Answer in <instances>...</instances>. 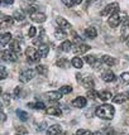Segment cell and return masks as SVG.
Instances as JSON below:
<instances>
[{
    "instance_id": "cell-1",
    "label": "cell",
    "mask_w": 129,
    "mask_h": 135,
    "mask_svg": "<svg viewBox=\"0 0 129 135\" xmlns=\"http://www.w3.org/2000/svg\"><path fill=\"white\" fill-rule=\"evenodd\" d=\"M114 114H115V109L113 105H104L99 106L96 110H95V115L100 119H104V120H112L114 118Z\"/></svg>"
},
{
    "instance_id": "cell-2",
    "label": "cell",
    "mask_w": 129,
    "mask_h": 135,
    "mask_svg": "<svg viewBox=\"0 0 129 135\" xmlns=\"http://www.w3.org/2000/svg\"><path fill=\"white\" fill-rule=\"evenodd\" d=\"M25 54H27V57H28V58H27V62H28V63H35V62H38L39 58H41V56H39L38 51H35L33 47L27 48Z\"/></svg>"
},
{
    "instance_id": "cell-3",
    "label": "cell",
    "mask_w": 129,
    "mask_h": 135,
    "mask_svg": "<svg viewBox=\"0 0 129 135\" xmlns=\"http://www.w3.org/2000/svg\"><path fill=\"white\" fill-rule=\"evenodd\" d=\"M1 59L6 62H15L18 59V53H15L13 49H4L1 51Z\"/></svg>"
},
{
    "instance_id": "cell-4",
    "label": "cell",
    "mask_w": 129,
    "mask_h": 135,
    "mask_svg": "<svg viewBox=\"0 0 129 135\" xmlns=\"http://www.w3.org/2000/svg\"><path fill=\"white\" fill-rule=\"evenodd\" d=\"M35 72L37 71L32 70V68H28V70H24L20 75H19V80H20V82H29L30 80L35 76Z\"/></svg>"
},
{
    "instance_id": "cell-5",
    "label": "cell",
    "mask_w": 129,
    "mask_h": 135,
    "mask_svg": "<svg viewBox=\"0 0 129 135\" xmlns=\"http://www.w3.org/2000/svg\"><path fill=\"white\" fill-rule=\"evenodd\" d=\"M115 12H119V4L118 3H112V4L105 6V9L101 12V15L103 17H108V15H112L113 13Z\"/></svg>"
},
{
    "instance_id": "cell-6",
    "label": "cell",
    "mask_w": 129,
    "mask_h": 135,
    "mask_svg": "<svg viewBox=\"0 0 129 135\" xmlns=\"http://www.w3.org/2000/svg\"><path fill=\"white\" fill-rule=\"evenodd\" d=\"M85 62L89 63V65H91L94 68L101 67V63H103V61L99 59L98 57H95V56H86V57H85Z\"/></svg>"
},
{
    "instance_id": "cell-7",
    "label": "cell",
    "mask_w": 129,
    "mask_h": 135,
    "mask_svg": "<svg viewBox=\"0 0 129 135\" xmlns=\"http://www.w3.org/2000/svg\"><path fill=\"white\" fill-rule=\"evenodd\" d=\"M120 22H122V18L119 15V12L113 13L112 15H110V18H109V25H110L112 28H117Z\"/></svg>"
},
{
    "instance_id": "cell-8",
    "label": "cell",
    "mask_w": 129,
    "mask_h": 135,
    "mask_svg": "<svg viewBox=\"0 0 129 135\" xmlns=\"http://www.w3.org/2000/svg\"><path fill=\"white\" fill-rule=\"evenodd\" d=\"M89 49H90V47H89L87 44H85V43H81V42H80V43L77 42V44H76V46H75L73 48H72V51L76 53V54H84V53L87 52Z\"/></svg>"
},
{
    "instance_id": "cell-9",
    "label": "cell",
    "mask_w": 129,
    "mask_h": 135,
    "mask_svg": "<svg viewBox=\"0 0 129 135\" xmlns=\"http://www.w3.org/2000/svg\"><path fill=\"white\" fill-rule=\"evenodd\" d=\"M30 18H32V20L35 22V23H44V22L47 20V15H46L44 13H38V12H35L34 14H32Z\"/></svg>"
},
{
    "instance_id": "cell-10",
    "label": "cell",
    "mask_w": 129,
    "mask_h": 135,
    "mask_svg": "<svg viewBox=\"0 0 129 135\" xmlns=\"http://www.w3.org/2000/svg\"><path fill=\"white\" fill-rule=\"evenodd\" d=\"M128 99H129L128 92H127V94H125V92H124V94H118L113 97V102H114V104H123V102H125Z\"/></svg>"
},
{
    "instance_id": "cell-11",
    "label": "cell",
    "mask_w": 129,
    "mask_h": 135,
    "mask_svg": "<svg viewBox=\"0 0 129 135\" xmlns=\"http://www.w3.org/2000/svg\"><path fill=\"white\" fill-rule=\"evenodd\" d=\"M13 23H14V18L12 17H6V15H1V22H0V24H1V28H6V27H12Z\"/></svg>"
},
{
    "instance_id": "cell-12",
    "label": "cell",
    "mask_w": 129,
    "mask_h": 135,
    "mask_svg": "<svg viewBox=\"0 0 129 135\" xmlns=\"http://www.w3.org/2000/svg\"><path fill=\"white\" fill-rule=\"evenodd\" d=\"M101 78H103V81H105V82H114V81L117 80L115 75L113 73L112 71H105V72L101 75Z\"/></svg>"
},
{
    "instance_id": "cell-13",
    "label": "cell",
    "mask_w": 129,
    "mask_h": 135,
    "mask_svg": "<svg viewBox=\"0 0 129 135\" xmlns=\"http://www.w3.org/2000/svg\"><path fill=\"white\" fill-rule=\"evenodd\" d=\"M44 96H46L49 101H56V100H59V99L62 97V94H61L59 91H51V92L44 94Z\"/></svg>"
},
{
    "instance_id": "cell-14",
    "label": "cell",
    "mask_w": 129,
    "mask_h": 135,
    "mask_svg": "<svg viewBox=\"0 0 129 135\" xmlns=\"http://www.w3.org/2000/svg\"><path fill=\"white\" fill-rule=\"evenodd\" d=\"M86 104H87L86 99H85V97H81V96H80V97H76L75 100L72 101V106H75V107H80V109L85 107Z\"/></svg>"
},
{
    "instance_id": "cell-15",
    "label": "cell",
    "mask_w": 129,
    "mask_h": 135,
    "mask_svg": "<svg viewBox=\"0 0 129 135\" xmlns=\"http://www.w3.org/2000/svg\"><path fill=\"white\" fill-rule=\"evenodd\" d=\"M56 22H57V24L59 25V28H62L63 30H67V29H70L71 28V24L62 17H58L57 19H56Z\"/></svg>"
},
{
    "instance_id": "cell-16",
    "label": "cell",
    "mask_w": 129,
    "mask_h": 135,
    "mask_svg": "<svg viewBox=\"0 0 129 135\" xmlns=\"http://www.w3.org/2000/svg\"><path fill=\"white\" fill-rule=\"evenodd\" d=\"M47 134L49 135H58V134H62V128H61V125H52L49 129L47 130Z\"/></svg>"
},
{
    "instance_id": "cell-17",
    "label": "cell",
    "mask_w": 129,
    "mask_h": 135,
    "mask_svg": "<svg viewBox=\"0 0 129 135\" xmlns=\"http://www.w3.org/2000/svg\"><path fill=\"white\" fill-rule=\"evenodd\" d=\"M85 35L89 39H95L98 37V32L95 29V27H89L87 29L85 30Z\"/></svg>"
},
{
    "instance_id": "cell-18",
    "label": "cell",
    "mask_w": 129,
    "mask_h": 135,
    "mask_svg": "<svg viewBox=\"0 0 129 135\" xmlns=\"http://www.w3.org/2000/svg\"><path fill=\"white\" fill-rule=\"evenodd\" d=\"M12 42V34L10 33H3L1 34V39H0V44L4 47L6 44H9Z\"/></svg>"
},
{
    "instance_id": "cell-19",
    "label": "cell",
    "mask_w": 129,
    "mask_h": 135,
    "mask_svg": "<svg viewBox=\"0 0 129 135\" xmlns=\"http://www.w3.org/2000/svg\"><path fill=\"white\" fill-rule=\"evenodd\" d=\"M82 85H84V87L87 88V90L94 88V80H93V77L87 76L86 78H84V80H82Z\"/></svg>"
},
{
    "instance_id": "cell-20",
    "label": "cell",
    "mask_w": 129,
    "mask_h": 135,
    "mask_svg": "<svg viewBox=\"0 0 129 135\" xmlns=\"http://www.w3.org/2000/svg\"><path fill=\"white\" fill-rule=\"evenodd\" d=\"M103 62L108 65L109 67H113V66H115L118 63V61L115 58H113L110 56H103Z\"/></svg>"
},
{
    "instance_id": "cell-21",
    "label": "cell",
    "mask_w": 129,
    "mask_h": 135,
    "mask_svg": "<svg viewBox=\"0 0 129 135\" xmlns=\"http://www.w3.org/2000/svg\"><path fill=\"white\" fill-rule=\"evenodd\" d=\"M38 53H39L41 57H47V54L49 53V47L47 44H41L38 47Z\"/></svg>"
},
{
    "instance_id": "cell-22",
    "label": "cell",
    "mask_w": 129,
    "mask_h": 135,
    "mask_svg": "<svg viewBox=\"0 0 129 135\" xmlns=\"http://www.w3.org/2000/svg\"><path fill=\"white\" fill-rule=\"evenodd\" d=\"M47 112L49 115H53V116H61L62 115V111L59 109V106H54V107H49L47 110Z\"/></svg>"
},
{
    "instance_id": "cell-23",
    "label": "cell",
    "mask_w": 129,
    "mask_h": 135,
    "mask_svg": "<svg viewBox=\"0 0 129 135\" xmlns=\"http://www.w3.org/2000/svg\"><path fill=\"white\" fill-rule=\"evenodd\" d=\"M71 63H72V66H73L75 68L80 70V68H82V66H84V61H82L80 57H75V58H72Z\"/></svg>"
},
{
    "instance_id": "cell-24",
    "label": "cell",
    "mask_w": 129,
    "mask_h": 135,
    "mask_svg": "<svg viewBox=\"0 0 129 135\" xmlns=\"http://www.w3.org/2000/svg\"><path fill=\"white\" fill-rule=\"evenodd\" d=\"M54 37H56V39H58V41H62V39H64L66 38V33L63 32V29L62 28H57V29L54 30Z\"/></svg>"
},
{
    "instance_id": "cell-25",
    "label": "cell",
    "mask_w": 129,
    "mask_h": 135,
    "mask_svg": "<svg viewBox=\"0 0 129 135\" xmlns=\"http://www.w3.org/2000/svg\"><path fill=\"white\" fill-rule=\"evenodd\" d=\"M110 97H113V95L110 91H103V92H99V99L103 101H108L110 100Z\"/></svg>"
},
{
    "instance_id": "cell-26",
    "label": "cell",
    "mask_w": 129,
    "mask_h": 135,
    "mask_svg": "<svg viewBox=\"0 0 129 135\" xmlns=\"http://www.w3.org/2000/svg\"><path fill=\"white\" fill-rule=\"evenodd\" d=\"M13 18L18 20V22H23L24 19H25V15H24V13L22 10H15L14 14H13Z\"/></svg>"
},
{
    "instance_id": "cell-27",
    "label": "cell",
    "mask_w": 129,
    "mask_h": 135,
    "mask_svg": "<svg viewBox=\"0 0 129 135\" xmlns=\"http://www.w3.org/2000/svg\"><path fill=\"white\" fill-rule=\"evenodd\" d=\"M71 49H72V43L70 41H64L62 44H61V51H63V52H70Z\"/></svg>"
},
{
    "instance_id": "cell-28",
    "label": "cell",
    "mask_w": 129,
    "mask_h": 135,
    "mask_svg": "<svg viewBox=\"0 0 129 135\" xmlns=\"http://www.w3.org/2000/svg\"><path fill=\"white\" fill-rule=\"evenodd\" d=\"M28 107L35 109V110H44V109H46V105H44L43 102H35V104H28Z\"/></svg>"
},
{
    "instance_id": "cell-29",
    "label": "cell",
    "mask_w": 129,
    "mask_h": 135,
    "mask_svg": "<svg viewBox=\"0 0 129 135\" xmlns=\"http://www.w3.org/2000/svg\"><path fill=\"white\" fill-rule=\"evenodd\" d=\"M15 112H17L18 118L20 119L22 121H27V120H28V118H29V115H28L25 111H23V110H17Z\"/></svg>"
},
{
    "instance_id": "cell-30",
    "label": "cell",
    "mask_w": 129,
    "mask_h": 135,
    "mask_svg": "<svg viewBox=\"0 0 129 135\" xmlns=\"http://www.w3.org/2000/svg\"><path fill=\"white\" fill-rule=\"evenodd\" d=\"M56 65L58 66V67H62V68H67L68 65H70V62H68L66 58H59L58 61L56 62Z\"/></svg>"
},
{
    "instance_id": "cell-31",
    "label": "cell",
    "mask_w": 129,
    "mask_h": 135,
    "mask_svg": "<svg viewBox=\"0 0 129 135\" xmlns=\"http://www.w3.org/2000/svg\"><path fill=\"white\" fill-rule=\"evenodd\" d=\"M37 73H39V75H42V76H46L47 75V72H48V70H47V67L46 66H43V65H39V66H37Z\"/></svg>"
},
{
    "instance_id": "cell-32",
    "label": "cell",
    "mask_w": 129,
    "mask_h": 135,
    "mask_svg": "<svg viewBox=\"0 0 129 135\" xmlns=\"http://www.w3.org/2000/svg\"><path fill=\"white\" fill-rule=\"evenodd\" d=\"M87 97L93 99V100H95V99H99V92L94 91V88H90V90L87 91Z\"/></svg>"
},
{
    "instance_id": "cell-33",
    "label": "cell",
    "mask_w": 129,
    "mask_h": 135,
    "mask_svg": "<svg viewBox=\"0 0 129 135\" xmlns=\"http://www.w3.org/2000/svg\"><path fill=\"white\" fill-rule=\"evenodd\" d=\"M120 81H122L123 85H128L129 83V73L128 72H124V73L120 75Z\"/></svg>"
},
{
    "instance_id": "cell-34",
    "label": "cell",
    "mask_w": 129,
    "mask_h": 135,
    "mask_svg": "<svg viewBox=\"0 0 129 135\" xmlns=\"http://www.w3.org/2000/svg\"><path fill=\"white\" fill-rule=\"evenodd\" d=\"M71 91H72V87H71V86H68V85H66V86H62V87L59 88V92H61L62 95L70 94Z\"/></svg>"
},
{
    "instance_id": "cell-35",
    "label": "cell",
    "mask_w": 129,
    "mask_h": 135,
    "mask_svg": "<svg viewBox=\"0 0 129 135\" xmlns=\"http://www.w3.org/2000/svg\"><path fill=\"white\" fill-rule=\"evenodd\" d=\"M10 49H13L15 53H18V54H20V47H19V44H18V42H13L12 44H10Z\"/></svg>"
},
{
    "instance_id": "cell-36",
    "label": "cell",
    "mask_w": 129,
    "mask_h": 135,
    "mask_svg": "<svg viewBox=\"0 0 129 135\" xmlns=\"http://www.w3.org/2000/svg\"><path fill=\"white\" fill-rule=\"evenodd\" d=\"M25 12L28 13L29 15H32V14H34V13L37 12V6H35V5H29V6H27V8H25Z\"/></svg>"
},
{
    "instance_id": "cell-37",
    "label": "cell",
    "mask_w": 129,
    "mask_h": 135,
    "mask_svg": "<svg viewBox=\"0 0 129 135\" xmlns=\"http://www.w3.org/2000/svg\"><path fill=\"white\" fill-rule=\"evenodd\" d=\"M0 72H1L0 78H1V80H5L6 76H8V72H6V70H5V67H4V66H1V67H0Z\"/></svg>"
},
{
    "instance_id": "cell-38",
    "label": "cell",
    "mask_w": 129,
    "mask_h": 135,
    "mask_svg": "<svg viewBox=\"0 0 129 135\" xmlns=\"http://www.w3.org/2000/svg\"><path fill=\"white\" fill-rule=\"evenodd\" d=\"M1 99H3V104H4V105H9V104H10V99H9V95L8 94H3V97H1Z\"/></svg>"
},
{
    "instance_id": "cell-39",
    "label": "cell",
    "mask_w": 129,
    "mask_h": 135,
    "mask_svg": "<svg viewBox=\"0 0 129 135\" xmlns=\"http://www.w3.org/2000/svg\"><path fill=\"white\" fill-rule=\"evenodd\" d=\"M62 3H63L66 6H72L76 4V0H62Z\"/></svg>"
},
{
    "instance_id": "cell-40",
    "label": "cell",
    "mask_w": 129,
    "mask_h": 135,
    "mask_svg": "<svg viewBox=\"0 0 129 135\" xmlns=\"http://www.w3.org/2000/svg\"><path fill=\"white\" fill-rule=\"evenodd\" d=\"M17 133H19V134H28V131H27V129H24V126H18Z\"/></svg>"
},
{
    "instance_id": "cell-41",
    "label": "cell",
    "mask_w": 129,
    "mask_h": 135,
    "mask_svg": "<svg viewBox=\"0 0 129 135\" xmlns=\"http://www.w3.org/2000/svg\"><path fill=\"white\" fill-rule=\"evenodd\" d=\"M35 33H37V29H35L34 27H30L29 32H28V35H29V37H34Z\"/></svg>"
},
{
    "instance_id": "cell-42",
    "label": "cell",
    "mask_w": 129,
    "mask_h": 135,
    "mask_svg": "<svg viewBox=\"0 0 129 135\" xmlns=\"http://www.w3.org/2000/svg\"><path fill=\"white\" fill-rule=\"evenodd\" d=\"M76 134L77 135H80V134H91V131H90V130H85V129H79L76 131Z\"/></svg>"
},
{
    "instance_id": "cell-43",
    "label": "cell",
    "mask_w": 129,
    "mask_h": 135,
    "mask_svg": "<svg viewBox=\"0 0 129 135\" xmlns=\"http://www.w3.org/2000/svg\"><path fill=\"white\" fill-rule=\"evenodd\" d=\"M42 38H43V37H38V38H35L34 41H33V44H35V46H41L42 44Z\"/></svg>"
},
{
    "instance_id": "cell-44",
    "label": "cell",
    "mask_w": 129,
    "mask_h": 135,
    "mask_svg": "<svg viewBox=\"0 0 129 135\" xmlns=\"http://www.w3.org/2000/svg\"><path fill=\"white\" fill-rule=\"evenodd\" d=\"M46 126H47V124L46 123H42L39 126H38V129H37V131H43V130L46 129Z\"/></svg>"
},
{
    "instance_id": "cell-45",
    "label": "cell",
    "mask_w": 129,
    "mask_h": 135,
    "mask_svg": "<svg viewBox=\"0 0 129 135\" xmlns=\"http://www.w3.org/2000/svg\"><path fill=\"white\" fill-rule=\"evenodd\" d=\"M1 3H3V5H12L14 0H1Z\"/></svg>"
},
{
    "instance_id": "cell-46",
    "label": "cell",
    "mask_w": 129,
    "mask_h": 135,
    "mask_svg": "<svg viewBox=\"0 0 129 135\" xmlns=\"http://www.w3.org/2000/svg\"><path fill=\"white\" fill-rule=\"evenodd\" d=\"M19 94H20V87H15V90H14V97L18 99V95Z\"/></svg>"
},
{
    "instance_id": "cell-47",
    "label": "cell",
    "mask_w": 129,
    "mask_h": 135,
    "mask_svg": "<svg viewBox=\"0 0 129 135\" xmlns=\"http://www.w3.org/2000/svg\"><path fill=\"white\" fill-rule=\"evenodd\" d=\"M6 120V115L4 114V111H1V123H4Z\"/></svg>"
},
{
    "instance_id": "cell-48",
    "label": "cell",
    "mask_w": 129,
    "mask_h": 135,
    "mask_svg": "<svg viewBox=\"0 0 129 135\" xmlns=\"http://www.w3.org/2000/svg\"><path fill=\"white\" fill-rule=\"evenodd\" d=\"M76 80H77V81H82V76L80 75V73H77V75H76Z\"/></svg>"
},
{
    "instance_id": "cell-49",
    "label": "cell",
    "mask_w": 129,
    "mask_h": 135,
    "mask_svg": "<svg viewBox=\"0 0 129 135\" xmlns=\"http://www.w3.org/2000/svg\"><path fill=\"white\" fill-rule=\"evenodd\" d=\"M125 42H127V46H128V47H129V35H128V37H127V41H125Z\"/></svg>"
},
{
    "instance_id": "cell-50",
    "label": "cell",
    "mask_w": 129,
    "mask_h": 135,
    "mask_svg": "<svg viewBox=\"0 0 129 135\" xmlns=\"http://www.w3.org/2000/svg\"><path fill=\"white\" fill-rule=\"evenodd\" d=\"M82 1H84V0H76V4H81Z\"/></svg>"
},
{
    "instance_id": "cell-51",
    "label": "cell",
    "mask_w": 129,
    "mask_h": 135,
    "mask_svg": "<svg viewBox=\"0 0 129 135\" xmlns=\"http://www.w3.org/2000/svg\"><path fill=\"white\" fill-rule=\"evenodd\" d=\"M128 94H129V91H128Z\"/></svg>"
}]
</instances>
